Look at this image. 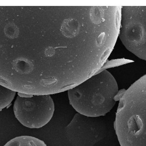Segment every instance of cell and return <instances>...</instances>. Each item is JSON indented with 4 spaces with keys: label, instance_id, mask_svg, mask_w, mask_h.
Listing matches in <instances>:
<instances>
[{
    "label": "cell",
    "instance_id": "cell-7",
    "mask_svg": "<svg viewBox=\"0 0 146 146\" xmlns=\"http://www.w3.org/2000/svg\"><path fill=\"white\" fill-rule=\"evenodd\" d=\"M4 146H47L45 143L33 137L21 136L13 139Z\"/></svg>",
    "mask_w": 146,
    "mask_h": 146
},
{
    "label": "cell",
    "instance_id": "cell-6",
    "mask_svg": "<svg viewBox=\"0 0 146 146\" xmlns=\"http://www.w3.org/2000/svg\"><path fill=\"white\" fill-rule=\"evenodd\" d=\"M106 123L98 117L76 114L68 130H73L72 140L77 146H93L105 136Z\"/></svg>",
    "mask_w": 146,
    "mask_h": 146
},
{
    "label": "cell",
    "instance_id": "cell-2",
    "mask_svg": "<svg viewBox=\"0 0 146 146\" xmlns=\"http://www.w3.org/2000/svg\"><path fill=\"white\" fill-rule=\"evenodd\" d=\"M115 129L121 146H146V74L120 96Z\"/></svg>",
    "mask_w": 146,
    "mask_h": 146
},
{
    "label": "cell",
    "instance_id": "cell-4",
    "mask_svg": "<svg viewBox=\"0 0 146 146\" xmlns=\"http://www.w3.org/2000/svg\"><path fill=\"white\" fill-rule=\"evenodd\" d=\"M119 38L127 50L146 61V6H122Z\"/></svg>",
    "mask_w": 146,
    "mask_h": 146
},
{
    "label": "cell",
    "instance_id": "cell-3",
    "mask_svg": "<svg viewBox=\"0 0 146 146\" xmlns=\"http://www.w3.org/2000/svg\"><path fill=\"white\" fill-rule=\"evenodd\" d=\"M118 87L113 76L104 70L68 90L70 104L78 113L90 117L104 116L117 100Z\"/></svg>",
    "mask_w": 146,
    "mask_h": 146
},
{
    "label": "cell",
    "instance_id": "cell-5",
    "mask_svg": "<svg viewBox=\"0 0 146 146\" xmlns=\"http://www.w3.org/2000/svg\"><path fill=\"white\" fill-rule=\"evenodd\" d=\"M16 118L24 126L31 129L43 127L52 119L54 104L50 95H31L19 93L14 104Z\"/></svg>",
    "mask_w": 146,
    "mask_h": 146
},
{
    "label": "cell",
    "instance_id": "cell-8",
    "mask_svg": "<svg viewBox=\"0 0 146 146\" xmlns=\"http://www.w3.org/2000/svg\"><path fill=\"white\" fill-rule=\"evenodd\" d=\"M15 94V91L1 85V110L12 102Z\"/></svg>",
    "mask_w": 146,
    "mask_h": 146
},
{
    "label": "cell",
    "instance_id": "cell-1",
    "mask_svg": "<svg viewBox=\"0 0 146 146\" xmlns=\"http://www.w3.org/2000/svg\"><path fill=\"white\" fill-rule=\"evenodd\" d=\"M121 6L1 7V85L50 95L98 73L119 37Z\"/></svg>",
    "mask_w": 146,
    "mask_h": 146
}]
</instances>
